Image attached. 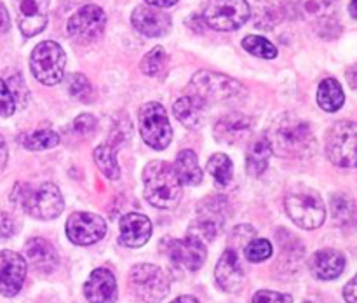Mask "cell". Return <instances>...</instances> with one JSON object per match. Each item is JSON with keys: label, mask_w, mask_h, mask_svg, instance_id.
<instances>
[{"label": "cell", "mask_w": 357, "mask_h": 303, "mask_svg": "<svg viewBox=\"0 0 357 303\" xmlns=\"http://www.w3.org/2000/svg\"><path fill=\"white\" fill-rule=\"evenodd\" d=\"M271 152L281 159H307L316 152V136L307 121L291 114H282L268 127L267 134Z\"/></svg>", "instance_id": "6da1fadb"}, {"label": "cell", "mask_w": 357, "mask_h": 303, "mask_svg": "<svg viewBox=\"0 0 357 303\" xmlns=\"http://www.w3.org/2000/svg\"><path fill=\"white\" fill-rule=\"evenodd\" d=\"M10 201L21 211L42 222L58 218L65 209V199L59 188L51 181H44L40 185L17 183L13 188Z\"/></svg>", "instance_id": "7a4b0ae2"}, {"label": "cell", "mask_w": 357, "mask_h": 303, "mask_svg": "<svg viewBox=\"0 0 357 303\" xmlns=\"http://www.w3.org/2000/svg\"><path fill=\"white\" fill-rule=\"evenodd\" d=\"M145 197L153 208L173 209L180 204L183 185L174 171L173 164L166 160H152L143 169Z\"/></svg>", "instance_id": "3957f363"}, {"label": "cell", "mask_w": 357, "mask_h": 303, "mask_svg": "<svg viewBox=\"0 0 357 303\" xmlns=\"http://www.w3.org/2000/svg\"><path fill=\"white\" fill-rule=\"evenodd\" d=\"M188 91H190L188 94L197 98L204 107L232 101L244 94V87L236 79L223 75V73L209 72V70H202V72L195 73L192 77Z\"/></svg>", "instance_id": "277c9868"}, {"label": "cell", "mask_w": 357, "mask_h": 303, "mask_svg": "<svg viewBox=\"0 0 357 303\" xmlns=\"http://www.w3.org/2000/svg\"><path fill=\"white\" fill-rule=\"evenodd\" d=\"M286 215L295 225L305 230H316L326 219V208L316 190L307 187H298L284 197Z\"/></svg>", "instance_id": "5b68a950"}, {"label": "cell", "mask_w": 357, "mask_h": 303, "mask_svg": "<svg viewBox=\"0 0 357 303\" xmlns=\"http://www.w3.org/2000/svg\"><path fill=\"white\" fill-rule=\"evenodd\" d=\"M66 56L61 45L54 40H44L35 45L30 56V70L44 86H56L65 75Z\"/></svg>", "instance_id": "8992f818"}, {"label": "cell", "mask_w": 357, "mask_h": 303, "mask_svg": "<svg viewBox=\"0 0 357 303\" xmlns=\"http://www.w3.org/2000/svg\"><path fill=\"white\" fill-rule=\"evenodd\" d=\"M129 286L142 302L157 303L166 298L171 282L160 267L152 263H139L129 272Z\"/></svg>", "instance_id": "52a82bcc"}, {"label": "cell", "mask_w": 357, "mask_h": 303, "mask_svg": "<svg viewBox=\"0 0 357 303\" xmlns=\"http://www.w3.org/2000/svg\"><path fill=\"white\" fill-rule=\"evenodd\" d=\"M138 125L143 141L153 150H164L169 146L173 129L162 104L157 101L142 104L138 110Z\"/></svg>", "instance_id": "ba28073f"}, {"label": "cell", "mask_w": 357, "mask_h": 303, "mask_svg": "<svg viewBox=\"0 0 357 303\" xmlns=\"http://www.w3.org/2000/svg\"><path fill=\"white\" fill-rule=\"evenodd\" d=\"M229 202L223 197H208L197 208V218L188 226V237L206 246L222 232L227 218Z\"/></svg>", "instance_id": "9c48e42d"}, {"label": "cell", "mask_w": 357, "mask_h": 303, "mask_svg": "<svg viewBox=\"0 0 357 303\" xmlns=\"http://www.w3.org/2000/svg\"><path fill=\"white\" fill-rule=\"evenodd\" d=\"M251 7L246 0H209L204 10L208 26L218 31H232L248 23Z\"/></svg>", "instance_id": "30bf717a"}, {"label": "cell", "mask_w": 357, "mask_h": 303, "mask_svg": "<svg viewBox=\"0 0 357 303\" xmlns=\"http://www.w3.org/2000/svg\"><path fill=\"white\" fill-rule=\"evenodd\" d=\"M356 141L357 127L352 121L335 122L328 131L326 155L335 166L354 167L356 166Z\"/></svg>", "instance_id": "8fae6325"}, {"label": "cell", "mask_w": 357, "mask_h": 303, "mask_svg": "<svg viewBox=\"0 0 357 303\" xmlns=\"http://www.w3.org/2000/svg\"><path fill=\"white\" fill-rule=\"evenodd\" d=\"M107 28V14L100 6H82L68 20V33L79 42H93L103 35Z\"/></svg>", "instance_id": "7c38bea8"}, {"label": "cell", "mask_w": 357, "mask_h": 303, "mask_svg": "<svg viewBox=\"0 0 357 303\" xmlns=\"http://www.w3.org/2000/svg\"><path fill=\"white\" fill-rule=\"evenodd\" d=\"M66 235L77 246H91L107 235V222L94 212H73L66 219Z\"/></svg>", "instance_id": "4fadbf2b"}, {"label": "cell", "mask_w": 357, "mask_h": 303, "mask_svg": "<svg viewBox=\"0 0 357 303\" xmlns=\"http://www.w3.org/2000/svg\"><path fill=\"white\" fill-rule=\"evenodd\" d=\"M51 0H13L17 26L24 37H35L47 26Z\"/></svg>", "instance_id": "5bb4252c"}, {"label": "cell", "mask_w": 357, "mask_h": 303, "mask_svg": "<svg viewBox=\"0 0 357 303\" xmlns=\"http://www.w3.org/2000/svg\"><path fill=\"white\" fill-rule=\"evenodd\" d=\"M28 263L16 251H0V295L16 296L26 279Z\"/></svg>", "instance_id": "9a60e30c"}, {"label": "cell", "mask_w": 357, "mask_h": 303, "mask_svg": "<svg viewBox=\"0 0 357 303\" xmlns=\"http://www.w3.org/2000/svg\"><path fill=\"white\" fill-rule=\"evenodd\" d=\"M251 132H253V118L239 111L223 115L215 124V138L223 145H241L250 139Z\"/></svg>", "instance_id": "2e32d148"}, {"label": "cell", "mask_w": 357, "mask_h": 303, "mask_svg": "<svg viewBox=\"0 0 357 303\" xmlns=\"http://www.w3.org/2000/svg\"><path fill=\"white\" fill-rule=\"evenodd\" d=\"M166 251L174 265L190 272L199 270V268L204 265L206 258H208V251H206L204 244L192 239V237L188 235L187 239L171 240V242L167 244Z\"/></svg>", "instance_id": "e0dca14e"}, {"label": "cell", "mask_w": 357, "mask_h": 303, "mask_svg": "<svg viewBox=\"0 0 357 303\" xmlns=\"http://www.w3.org/2000/svg\"><path fill=\"white\" fill-rule=\"evenodd\" d=\"M131 23L145 37H162L169 31L171 17L160 7L138 6L131 14Z\"/></svg>", "instance_id": "ac0fdd59"}, {"label": "cell", "mask_w": 357, "mask_h": 303, "mask_svg": "<svg viewBox=\"0 0 357 303\" xmlns=\"http://www.w3.org/2000/svg\"><path fill=\"white\" fill-rule=\"evenodd\" d=\"M84 296L89 303H112L117 298V281L108 268L93 270L84 284Z\"/></svg>", "instance_id": "d6986e66"}, {"label": "cell", "mask_w": 357, "mask_h": 303, "mask_svg": "<svg viewBox=\"0 0 357 303\" xmlns=\"http://www.w3.org/2000/svg\"><path fill=\"white\" fill-rule=\"evenodd\" d=\"M24 254H26L28 260L26 263H30V267L35 272H40V274H51L59 263L54 246L49 240L42 239V237H31L24 244Z\"/></svg>", "instance_id": "ffe728a7"}, {"label": "cell", "mask_w": 357, "mask_h": 303, "mask_svg": "<svg viewBox=\"0 0 357 303\" xmlns=\"http://www.w3.org/2000/svg\"><path fill=\"white\" fill-rule=\"evenodd\" d=\"M121 242L126 247H142L152 237V222L142 212H129L119 223Z\"/></svg>", "instance_id": "44dd1931"}, {"label": "cell", "mask_w": 357, "mask_h": 303, "mask_svg": "<svg viewBox=\"0 0 357 303\" xmlns=\"http://www.w3.org/2000/svg\"><path fill=\"white\" fill-rule=\"evenodd\" d=\"M215 277L216 284L227 293L237 291V289L243 286L244 281V270L241 267L239 256H237V251L227 249L222 254V258L218 260L215 267Z\"/></svg>", "instance_id": "7402d4cb"}, {"label": "cell", "mask_w": 357, "mask_h": 303, "mask_svg": "<svg viewBox=\"0 0 357 303\" xmlns=\"http://www.w3.org/2000/svg\"><path fill=\"white\" fill-rule=\"evenodd\" d=\"M310 272L321 281H333L345 270V256L337 249H321L310 258Z\"/></svg>", "instance_id": "603a6c76"}, {"label": "cell", "mask_w": 357, "mask_h": 303, "mask_svg": "<svg viewBox=\"0 0 357 303\" xmlns=\"http://www.w3.org/2000/svg\"><path fill=\"white\" fill-rule=\"evenodd\" d=\"M206 107L194 98L192 94H185V96L178 98L173 103V114L174 117L180 121L187 129H199L204 122Z\"/></svg>", "instance_id": "cb8c5ba5"}, {"label": "cell", "mask_w": 357, "mask_h": 303, "mask_svg": "<svg viewBox=\"0 0 357 303\" xmlns=\"http://www.w3.org/2000/svg\"><path fill=\"white\" fill-rule=\"evenodd\" d=\"M173 167L176 171L178 178H180L181 185H187V187L201 185L204 173H202L201 166H199V159L194 150H181L176 155Z\"/></svg>", "instance_id": "d4e9b609"}, {"label": "cell", "mask_w": 357, "mask_h": 303, "mask_svg": "<svg viewBox=\"0 0 357 303\" xmlns=\"http://www.w3.org/2000/svg\"><path fill=\"white\" fill-rule=\"evenodd\" d=\"M317 103L328 114L338 111L344 107L345 94L337 79L330 77V79H324L319 84V87H317Z\"/></svg>", "instance_id": "484cf974"}, {"label": "cell", "mask_w": 357, "mask_h": 303, "mask_svg": "<svg viewBox=\"0 0 357 303\" xmlns=\"http://www.w3.org/2000/svg\"><path fill=\"white\" fill-rule=\"evenodd\" d=\"M271 145H268L267 138L255 139L253 145L250 146V152L246 155V169L251 176H261L267 171L268 159H271Z\"/></svg>", "instance_id": "4316f807"}, {"label": "cell", "mask_w": 357, "mask_h": 303, "mask_svg": "<svg viewBox=\"0 0 357 303\" xmlns=\"http://www.w3.org/2000/svg\"><path fill=\"white\" fill-rule=\"evenodd\" d=\"M20 143L28 150H35V152H40V150H49L54 148L59 145V134L56 131H52L51 127H38L33 131H28L20 134Z\"/></svg>", "instance_id": "83f0119b"}, {"label": "cell", "mask_w": 357, "mask_h": 303, "mask_svg": "<svg viewBox=\"0 0 357 303\" xmlns=\"http://www.w3.org/2000/svg\"><path fill=\"white\" fill-rule=\"evenodd\" d=\"M94 162H96L98 169L108 178V180L115 181L121 178V166L117 160V148L110 143H103V145L96 146L93 152Z\"/></svg>", "instance_id": "f1b7e54d"}, {"label": "cell", "mask_w": 357, "mask_h": 303, "mask_svg": "<svg viewBox=\"0 0 357 303\" xmlns=\"http://www.w3.org/2000/svg\"><path fill=\"white\" fill-rule=\"evenodd\" d=\"M208 173L215 178V181L220 187L230 185L234 178V164L230 157L225 155V153H215L208 160Z\"/></svg>", "instance_id": "f546056e"}, {"label": "cell", "mask_w": 357, "mask_h": 303, "mask_svg": "<svg viewBox=\"0 0 357 303\" xmlns=\"http://www.w3.org/2000/svg\"><path fill=\"white\" fill-rule=\"evenodd\" d=\"M243 47L250 54L261 59H274L278 56V47L265 37H260V35H248V37H244Z\"/></svg>", "instance_id": "4dcf8cb0"}, {"label": "cell", "mask_w": 357, "mask_h": 303, "mask_svg": "<svg viewBox=\"0 0 357 303\" xmlns=\"http://www.w3.org/2000/svg\"><path fill=\"white\" fill-rule=\"evenodd\" d=\"M167 66V54L164 51V47L157 45L152 51H149V54L143 56L142 63H139V68L145 75L149 77H157L166 70Z\"/></svg>", "instance_id": "1f68e13d"}, {"label": "cell", "mask_w": 357, "mask_h": 303, "mask_svg": "<svg viewBox=\"0 0 357 303\" xmlns=\"http://www.w3.org/2000/svg\"><path fill=\"white\" fill-rule=\"evenodd\" d=\"M300 3L307 20L330 21L331 10H335V0H300Z\"/></svg>", "instance_id": "d6a6232c"}, {"label": "cell", "mask_w": 357, "mask_h": 303, "mask_svg": "<svg viewBox=\"0 0 357 303\" xmlns=\"http://www.w3.org/2000/svg\"><path fill=\"white\" fill-rule=\"evenodd\" d=\"M244 256L251 263H260V261L268 260L272 256V244L267 239H258V237H255L244 247Z\"/></svg>", "instance_id": "836d02e7"}, {"label": "cell", "mask_w": 357, "mask_h": 303, "mask_svg": "<svg viewBox=\"0 0 357 303\" xmlns=\"http://www.w3.org/2000/svg\"><path fill=\"white\" fill-rule=\"evenodd\" d=\"M68 93L75 100L87 103L93 98V86H91L86 75H82V73H73L68 79Z\"/></svg>", "instance_id": "e575fe53"}, {"label": "cell", "mask_w": 357, "mask_h": 303, "mask_svg": "<svg viewBox=\"0 0 357 303\" xmlns=\"http://www.w3.org/2000/svg\"><path fill=\"white\" fill-rule=\"evenodd\" d=\"M333 215L340 225L352 223L356 218V204L347 195H337L333 197Z\"/></svg>", "instance_id": "d590c367"}, {"label": "cell", "mask_w": 357, "mask_h": 303, "mask_svg": "<svg viewBox=\"0 0 357 303\" xmlns=\"http://www.w3.org/2000/svg\"><path fill=\"white\" fill-rule=\"evenodd\" d=\"M7 86H9L10 93H13L14 101H16V107L24 108L28 103V87L24 84L23 77L20 73L14 72L13 75H9V80H6Z\"/></svg>", "instance_id": "8d00e7d4"}, {"label": "cell", "mask_w": 357, "mask_h": 303, "mask_svg": "<svg viewBox=\"0 0 357 303\" xmlns=\"http://www.w3.org/2000/svg\"><path fill=\"white\" fill-rule=\"evenodd\" d=\"M255 237H257V232H255L253 226L250 225L237 226V228L232 232V237H230V249L237 251L241 249V247L244 249L246 244L250 242V240H253Z\"/></svg>", "instance_id": "74e56055"}, {"label": "cell", "mask_w": 357, "mask_h": 303, "mask_svg": "<svg viewBox=\"0 0 357 303\" xmlns=\"http://www.w3.org/2000/svg\"><path fill=\"white\" fill-rule=\"evenodd\" d=\"M16 111V101L6 80L0 77V117H10Z\"/></svg>", "instance_id": "f35d334b"}, {"label": "cell", "mask_w": 357, "mask_h": 303, "mask_svg": "<svg viewBox=\"0 0 357 303\" xmlns=\"http://www.w3.org/2000/svg\"><path fill=\"white\" fill-rule=\"evenodd\" d=\"M72 125H73V131H75L77 134L89 136V134H94V132H96L98 121L94 115L82 114V115H79V117L73 118Z\"/></svg>", "instance_id": "ab89813d"}, {"label": "cell", "mask_w": 357, "mask_h": 303, "mask_svg": "<svg viewBox=\"0 0 357 303\" xmlns=\"http://www.w3.org/2000/svg\"><path fill=\"white\" fill-rule=\"evenodd\" d=\"M253 303H293V296L288 293L271 291V289H261L253 296Z\"/></svg>", "instance_id": "60d3db41"}, {"label": "cell", "mask_w": 357, "mask_h": 303, "mask_svg": "<svg viewBox=\"0 0 357 303\" xmlns=\"http://www.w3.org/2000/svg\"><path fill=\"white\" fill-rule=\"evenodd\" d=\"M17 232V223L13 215L0 211V240H7Z\"/></svg>", "instance_id": "b9f144b4"}, {"label": "cell", "mask_w": 357, "mask_h": 303, "mask_svg": "<svg viewBox=\"0 0 357 303\" xmlns=\"http://www.w3.org/2000/svg\"><path fill=\"white\" fill-rule=\"evenodd\" d=\"M344 298L347 300V303H357V281L356 277L349 281V284L344 289Z\"/></svg>", "instance_id": "7bdbcfd3"}, {"label": "cell", "mask_w": 357, "mask_h": 303, "mask_svg": "<svg viewBox=\"0 0 357 303\" xmlns=\"http://www.w3.org/2000/svg\"><path fill=\"white\" fill-rule=\"evenodd\" d=\"M10 26V17H9V13H7L6 6H3L2 2H0V33L2 31H7Z\"/></svg>", "instance_id": "ee69618b"}, {"label": "cell", "mask_w": 357, "mask_h": 303, "mask_svg": "<svg viewBox=\"0 0 357 303\" xmlns=\"http://www.w3.org/2000/svg\"><path fill=\"white\" fill-rule=\"evenodd\" d=\"M7 159H9L7 143H6V139H3V136L0 134V169H3V166L7 164Z\"/></svg>", "instance_id": "f6af8a7d"}, {"label": "cell", "mask_w": 357, "mask_h": 303, "mask_svg": "<svg viewBox=\"0 0 357 303\" xmlns=\"http://www.w3.org/2000/svg\"><path fill=\"white\" fill-rule=\"evenodd\" d=\"M145 2L146 6H153V7H160V9H164V7L174 6L178 0H145Z\"/></svg>", "instance_id": "bcb514c9"}, {"label": "cell", "mask_w": 357, "mask_h": 303, "mask_svg": "<svg viewBox=\"0 0 357 303\" xmlns=\"http://www.w3.org/2000/svg\"><path fill=\"white\" fill-rule=\"evenodd\" d=\"M171 303H199V300L194 298V296H180V298H176Z\"/></svg>", "instance_id": "7dc6e473"}, {"label": "cell", "mask_w": 357, "mask_h": 303, "mask_svg": "<svg viewBox=\"0 0 357 303\" xmlns=\"http://www.w3.org/2000/svg\"><path fill=\"white\" fill-rule=\"evenodd\" d=\"M351 16H352V17H357V13H356V0H352V2H351Z\"/></svg>", "instance_id": "c3c4849f"}, {"label": "cell", "mask_w": 357, "mask_h": 303, "mask_svg": "<svg viewBox=\"0 0 357 303\" xmlns=\"http://www.w3.org/2000/svg\"><path fill=\"white\" fill-rule=\"evenodd\" d=\"M303 303H310V302H303Z\"/></svg>", "instance_id": "681fc988"}]
</instances>
